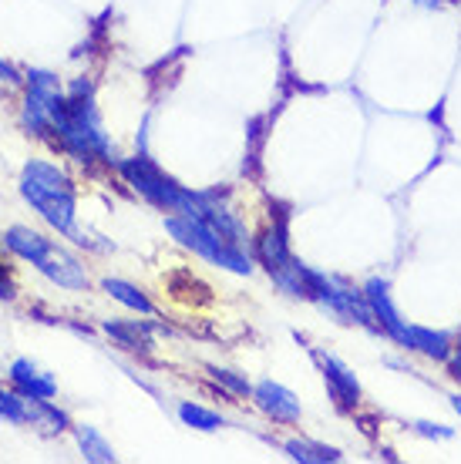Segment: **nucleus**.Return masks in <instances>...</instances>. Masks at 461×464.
<instances>
[{
	"instance_id": "obj_1",
	"label": "nucleus",
	"mask_w": 461,
	"mask_h": 464,
	"mask_svg": "<svg viewBox=\"0 0 461 464\" xmlns=\"http://www.w3.org/2000/svg\"><path fill=\"white\" fill-rule=\"evenodd\" d=\"M165 229L172 232L175 243L192 249L209 266L236 276H250L256 269L253 239L220 192H196V202L189 209L165 216Z\"/></svg>"
},
{
	"instance_id": "obj_2",
	"label": "nucleus",
	"mask_w": 461,
	"mask_h": 464,
	"mask_svg": "<svg viewBox=\"0 0 461 464\" xmlns=\"http://www.w3.org/2000/svg\"><path fill=\"white\" fill-rule=\"evenodd\" d=\"M54 139H58L61 151L74 159L78 165H118L115 149H112V139L104 135L102 115H98V105H94V92L88 82H74L64 92V102L54 111Z\"/></svg>"
},
{
	"instance_id": "obj_3",
	"label": "nucleus",
	"mask_w": 461,
	"mask_h": 464,
	"mask_svg": "<svg viewBox=\"0 0 461 464\" xmlns=\"http://www.w3.org/2000/svg\"><path fill=\"white\" fill-rule=\"evenodd\" d=\"M21 196L54 232L81 246L88 243L78 229V192L64 169L44 159H31L21 172Z\"/></svg>"
},
{
	"instance_id": "obj_4",
	"label": "nucleus",
	"mask_w": 461,
	"mask_h": 464,
	"mask_svg": "<svg viewBox=\"0 0 461 464\" xmlns=\"http://www.w3.org/2000/svg\"><path fill=\"white\" fill-rule=\"evenodd\" d=\"M4 246L14 256H21L24 263H31L41 276H47L51 283L64 286V290H88L84 263L74 253H68L64 246L54 243V239H47L44 232L31 229V226H11L4 232Z\"/></svg>"
},
{
	"instance_id": "obj_5",
	"label": "nucleus",
	"mask_w": 461,
	"mask_h": 464,
	"mask_svg": "<svg viewBox=\"0 0 461 464\" xmlns=\"http://www.w3.org/2000/svg\"><path fill=\"white\" fill-rule=\"evenodd\" d=\"M253 256L256 263L266 269V276L273 279V286L280 293H287L289 300H310V283H307V273L310 266L293 256L289 249V229H287V216H277L260 236L253 239Z\"/></svg>"
},
{
	"instance_id": "obj_6",
	"label": "nucleus",
	"mask_w": 461,
	"mask_h": 464,
	"mask_svg": "<svg viewBox=\"0 0 461 464\" xmlns=\"http://www.w3.org/2000/svg\"><path fill=\"white\" fill-rule=\"evenodd\" d=\"M307 283H310V300L313 306H320L327 316H334L337 324L344 326H360V330H370L378 334V324L370 316V306L364 300V290L360 286H350L347 279L330 276V273H320L313 269L307 273Z\"/></svg>"
},
{
	"instance_id": "obj_7",
	"label": "nucleus",
	"mask_w": 461,
	"mask_h": 464,
	"mask_svg": "<svg viewBox=\"0 0 461 464\" xmlns=\"http://www.w3.org/2000/svg\"><path fill=\"white\" fill-rule=\"evenodd\" d=\"M118 172L128 186L135 188L145 202H152L159 212H185L196 202L199 188L179 186L172 175H165L159 165L152 162L149 155H135V159H118Z\"/></svg>"
},
{
	"instance_id": "obj_8",
	"label": "nucleus",
	"mask_w": 461,
	"mask_h": 464,
	"mask_svg": "<svg viewBox=\"0 0 461 464\" xmlns=\"http://www.w3.org/2000/svg\"><path fill=\"white\" fill-rule=\"evenodd\" d=\"M64 102V88L61 78L51 71H31L27 74V88H24V108H21V125L27 135H47L54 125V111Z\"/></svg>"
},
{
	"instance_id": "obj_9",
	"label": "nucleus",
	"mask_w": 461,
	"mask_h": 464,
	"mask_svg": "<svg viewBox=\"0 0 461 464\" xmlns=\"http://www.w3.org/2000/svg\"><path fill=\"white\" fill-rule=\"evenodd\" d=\"M313 363L320 367V377L327 383V394L334 401L337 411H344V414H354L364 401V391H360V381L354 377V371L347 367L344 360L334 357V353H323V350H310Z\"/></svg>"
},
{
	"instance_id": "obj_10",
	"label": "nucleus",
	"mask_w": 461,
	"mask_h": 464,
	"mask_svg": "<svg viewBox=\"0 0 461 464\" xmlns=\"http://www.w3.org/2000/svg\"><path fill=\"white\" fill-rule=\"evenodd\" d=\"M360 290H364V300H368V306H370V316H374V324H378V334H381V337H387L391 343H397V347L404 350L407 326H411V324L397 314V306H394V300H391V286H387V279L370 276Z\"/></svg>"
},
{
	"instance_id": "obj_11",
	"label": "nucleus",
	"mask_w": 461,
	"mask_h": 464,
	"mask_svg": "<svg viewBox=\"0 0 461 464\" xmlns=\"http://www.w3.org/2000/svg\"><path fill=\"white\" fill-rule=\"evenodd\" d=\"M250 401H253L256 411H260L263 418L273 420V424H287V428H293V424H300V418H303V407H300V401H297V394L277 381L253 383Z\"/></svg>"
},
{
	"instance_id": "obj_12",
	"label": "nucleus",
	"mask_w": 461,
	"mask_h": 464,
	"mask_svg": "<svg viewBox=\"0 0 461 464\" xmlns=\"http://www.w3.org/2000/svg\"><path fill=\"white\" fill-rule=\"evenodd\" d=\"M11 383L14 391L24 397H37V401H51V397L58 394V381L51 377V373H44L37 363H31V360H14L11 363Z\"/></svg>"
},
{
	"instance_id": "obj_13",
	"label": "nucleus",
	"mask_w": 461,
	"mask_h": 464,
	"mask_svg": "<svg viewBox=\"0 0 461 464\" xmlns=\"http://www.w3.org/2000/svg\"><path fill=\"white\" fill-rule=\"evenodd\" d=\"M404 350H407V353H421V357H427V360H438V363H448L451 350H455V337L445 334V330H431V326L411 324L407 326Z\"/></svg>"
},
{
	"instance_id": "obj_14",
	"label": "nucleus",
	"mask_w": 461,
	"mask_h": 464,
	"mask_svg": "<svg viewBox=\"0 0 461 464\" xmlns=\"http://www.w3.org/2000/svg\"><path fill=\"white\" fill-rule=\"evenodd\" d=\"M283 454L289 461L297 464H337L344 461V451L334 448V444H323V441H310V438H287L280 444Z\"/></svg>"
},
{
	"instance_id": "obj_15",
	"label": "nucleus",
	"mask_w": 461,
	"mask_h": 464,
	"mask_svg": "<svg viewBox=\"0 0 461 464\" xmlns=\"http://www.w3.org/2000/svg\"><path fill=\"white\" fill-rule=\"evenodd\" d=\"M102 290L108 293L115 303H122L125 310H132V314H142V316L155 314V303H152L149 296H145V290H139L135 283H125V279H115V276H104Z\"/></svg>"
},
{
	"instance_id": "obj_16",
	"label": "nucleus",
	"mask_w": 461,
	"mask_h": 464,
	"mask_svg": "<svg viewBox=\"0 0 461 464\" xmlns=\"http://www.w3.org/2000/svg\"><path fill=\"white\" fill-rule=\"evenodd\" d=\"M74 441H78V451L84 461H92V464H115L118 461L115 448L104 441V434L98 428H92V424H78V428H74Z\"/></svg>"
},
{
	"instance_id": "obj_17",
	"label": "nucleus",
	"mask_w": 461,
	"mask_h": 464,
	"mask_svg": "<svg viewBox=\"0 0 461 464\" xmlns=\"http://www.w3.org/2000/svg\"><path fill=\"white\" fill-rule=\"evenodd\" d=\"M27 424L37 430H44V434H64V430L71 428L68 414H64L58 404L37 401V397H27Z\"/></svg>"
},
{
	"instance_id": "obj_18",
	"label": "nucleus",
	"mask_w": 461,
	"mask_h": 464,
	"mask_svg": "<svg viewBox=\"0 0 461 464\" xmlns=\"http://www.w3.org/2000/svg\"><path fill=\"white\" fill-rule=\"evenodd\" d=\"M179 420H182L185 428L206 430V434L226 428V418H222L220 411H212V407H202V404H192V401H182V404H179Z\"/></svg>"
},
{
	"instance_id": "obj_19",
	"label": "nucleus",
	"mask_w": 461,
	"mask_h": 464,
	"mask_svg": "<svg viewBox=\"0 0 461 464\" xmlns=\"http://www.w3.org/2000/svg\"><path fill=\"white\" fill-rule=\"evenodd\" d=\"M104 334L108 337H115L118 340V347H125V350H135V353H149V326H142V324H122V320H108L104 324Z\"/></svg>"
},
{
	"instance_id": "obj_20",
	"label": "nucleus",
	"mask_w": 461,
	"mask_h": 464,
	"mask_svg": "<svg viewBox=\"0 0 461 464\" xmlns=\"http://www.w3.org/2000/svg\"><path fill=\"white\" fill-rule=\"evenodd\" d=\"M206 373L212 377V383L216 387H222L230 397H250L253 394V383L246 381L242 373L230 371V367H220V363H206Z\"/></svg>"
},
{
	"instance_id": "obj_21",
	"label": "nucleus",
	"mask_w": 461,
	"mask_h": 464,
	"mask_svg": "<svg viewBox=\"0 0 461 464\" xmlns=\"http://www.w3.org/2000/svg\"><path fill=\"white\" fill-rule=\"evenodd\" d=\"M0 418L11 424H27V397L0 387Z\"/></svg>"
},
{
	"instance_id": "obj_22",
	"label": "nucleus",
	"mask_w": 461,
	"mask_h": 464,
	"mask_svg": "<svg viewBox=\"0 0 461 464\" xmlns=\"http://www.w3.org/2000/svg\"><path fill=\"white\" fill-rule=\"evenodd\" d=\"M411 428H415V434L427 438V441H448V438H455V430H451L448 424H431V420H415Z\"/></svg>"
},
{
	"instance_id": "obj_23",
	"label": "nucleus",
	"mask_w": 461,
	"mask_h": 464,
	"mask_svg": "<svg viewBox=\"0 0 461 464\" xmlns=\"http://www.w3.org/2000/svg\"><path fill=\"white\" fill-rule=\"evenodd\" d=\"M448 373L461 383V337L455 340V350H451V357H448Z\"/></svg>"
},
{
	"instance_id": "obj_24",
	"label": "nucleus",
	"mask_w": 461,
	"mask_h": 464,
	"mask_svg": "<svg viewBox=\"0 0 461 464\" xmlns=\"http://www.w3.org/2000/svg\"><path fill=\"white\" fill-rule=\"evenodd\" d=\"M14 279H11V273L4 269V263H0V300H14Z\"/></svg>"
},
{
	"instance_id": "obj_25",
	"label": "nucleus",
	"mask_w": 461,
	"mask_h": 464,
	"mask_svg": "<svg viewBox=\"0 0 461 464\" xmlns=\"http://www.w3.org/2000/svg\"><path fill=\"white\" fill-rule=\"evenodd\" d=\"M0 82H4V84H17V82H21L17 68H14L11 61H4V58H0Z\"/></svg>"
},
{
	"instance_id": "obj_26",
	"label": "nucleus",
	"mask_w": 461,
	"mask_h": 464,
	"mask_svg": "<svg viewBox=\"0 0 461 464\" xmlns=\"http://www.w3.org/2000/svg\"><path fill=\"white\" fill-rule=\"evenodd\" d=\"M415 4H421V7H438L445 0H415ZM451 4H461V0H451Z\"/></svg>"
},
{
	"instance_id": "obj_27",
	"label": "nucleus",
	"mask_w": 461,
	"mask_h": 464,
	"mask_svg": "<svg viewBox=\"0 0 461 464\" xmlns=\"http://www.w3.org/2000/svg\"><path fill=\"white\" fill-rule=\"evenodd\" d=\"M448 401H451V407H455V411H458V414H461V394H451Z\"/></svg>"
}]
</instances>
